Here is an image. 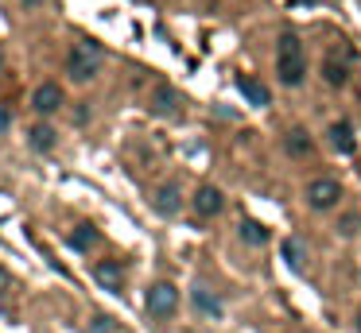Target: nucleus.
Segmentation results:
<instances>
[{
	"label": "nucleus",
	"mask_w": 361,
	"mask_h": 333,
	"mask_svg": "<svg viewBox=\"0 0 361 333\" xmlns=\"http://www.w3.org/2000/svg\"><path fill=\"white\" fill-rule=\"evenodd\" d=\"M179 209H183L179 186H175V182H164V186L156 190V213H159V217H179Z\"/></svg>",
	"instance_id": "obj_10"
},
{
	"label": "nucleus",
	"mask_w": 361,
	"mask_h": 333,
	"mask_svg": "<svg viewBox=\"0 0 361 333\" xmlns=\"http://www.w3.org/2000/svg\"><path fill=\"white\" fill-rule=\"evenodd\" d=\"M276 70H280V82L283 85H303L307 77V51H303V39L295 31H283L280 43H276Z\"/></svg>",
	"instance_id": "obj_1"
},
{
	"label": "nucleus",
	"mask_w": 361,
	"mask_h": 333,
	"mask_svg": "<svg viewBox=\"0 0 361 333\" xmlns=\"http://www.w3.org/2000/svg\"><path fill=\"white\" fill-rule=\"evenodd\" d=\"M8 291H12V271H4V268H0V299H4Z\"/></svg>",
	"instance_id": "obj_22"
},
{
	"label": "nucleus",
	"mask_w": 361,
	"mask_h": 333,
	"mask_svg": "<svg viewBox=\"0 0 361 333\" xmlns=\"http://www.w3.org/2000/svg\"><path fill=\"white\" fill-rule=\"evenodd\" d=\"M97 240H102V232H97L94 225H74V232L66 237V244H71L74 252H90V248H94Z\"/></svg>",
	"instance_id": "obj_15"
},
{
	"label": "nucleus",
	"mask_w": 361,
	"mask_h": 333,
	"mask_svg": "<svg viewBox=\"0 0 361 333\" xmlns=\"http://www.w3.org/2000/svg\"><path fill=\"white\" fill-rule=\"evenodd\" d=\"M90 333H117V318L113 314H94L90 318Z\"/></svg>",
	"instance_id": "obj_19"
},
{
	"label": "nucleus",
	"mask_w": 361,
	"mask_h": 333,
	"mask_svg": "<svg viewBox=\"0 0 361 333\" xmlns=\"http://www.w3.org/2000/svg\"><path fill=\"white\" fill-rule=\"evenodd\" d=\"M283 147H288V155H311V136H307L303 128H291L288 136H283Z\"/></svg>",
	"instance_id": "obj_17"
},
{
	"label": "nucleus",
	"mask_w": 361,
	"mask_h": 333,
	"mask_svg": "<svg viewBox=\"0 0 361 333\" xmlns=\"http://www.w3.org/2000/svg\"><path fill=\"white\" fill-rule=\"evenodd\" d=\"M237 237H241L245 244L260 248V244H268V240H272V229H268L264 221H252V217H245V221H241V229H237Z\"/></svg>",
	"instance_id": "obj_13"
},
{
	"label": "nucleus",
	"mask_w": 361,
	"mask_h": 333,
	"mask_svg": "<svg viewBox=\"0 0 361 333\" xmlns=\"http://www.w3.org/2000/svg\"><path fill=\"white\" fill-rule=\"evenodd\" d=\"M27 144H32V151H55L59 132L51 128V124H35V128L27 132Z\"/></svg>",
	"instance_id": "obj_14"
},
{
	"label": "nucleus",
	"mask_w": 361,
	"mask_h": 333,
	"mask_svg": "<svg viewBox=\"0 0 361 333\" xmlns=\"http://www.w3.org/2000/svg\"><path fill=\"white\" fill-rule=\"evenodd\" d=\"M66 70H71V77H74L78 85H90V82H94V77L105 70V51H102V43H94V39H78V43L71 46Z\"/></svg>",
	"instance_id": "obj_2"
},
{
	"label": "nucleus",
	"mask_w": 361,
	"mask_h": 333,
	"mask_svg": "<svg viewBox=\"0 0 361 333\" xmlns=\"http://www.w3.org/2000/svg\"><path fill=\"white\" fill-rule=\"evenodd\" d=\"M175 310H179V287H175V283H152L148 314L152 318H171Z\"/></svg>",
	"instance_id": "obj_5"
},
{
	"label": "nucleus",
	"mask_w": 361,
	"mask_h": 333,
	"mask_svg": "<svg viewBox=\"0 0 361 333\" xmlns=\"http://www.w3.org/2000/svg\"><path fill=\"white\" fill-rule=\"evenodd\" d=\"M63 105H66V93H63V85H59V82H43L39 89L32 93V108L39 116H55Z\"/></svg>",
	"instance_id": "obj_6"
},
{
	"label": "nucleus",
	"mask_w": 361,
	"mask_h": 333,
	"mask_svg": "<svg viewBox=\"0 0 361 333\" xmlns=\"http://www.w3.org/2000/svg\"><path fill=\"white\" fill-rule=\"evenodd\" d=\"M94 275H97V283H102L105 291H113V294H121V291H125V268H121L117 260L97 263V268H94Z\"/></svg>",
	"instance_id": "obj_11"
},
{
	"label": "nucleus",
	"mask_w": 361,
	"mask_h": 333,
	"mask_svg": "<svg viewBox=\"0 0 361 333\" xmlns=\"http://www.w3.org/2000/svg\"><path fill=\"white\" fill-rule=\"evenodd\" d=\"M190 206H195V213L198 217H218L221 209H226V194L218 190V186H198L195 190V198H190Z\"/></svg>",
	"instance_id": "obj_7"
},
{
	"label": "nucleus",
	"mask_w": 361,
	"mask_h": 333,
	"mask_svg": "<svg viewBox=\"0 0 361 333\" xmlns=\"http://www.w3.org/2000/svg\"><path fill=\"white\" fill-rule=\"evenodd\" d=\"M237 89L245 93V97L252 101V105H272V93H268V85H260V82H252V77H237Z\"/></svg>",
	"instance_id": "obj_16"
},
{
	"label": "nucleus",
	"mask_w": 361,
	"mask_h": 333,
	"mask_svg": "<svg viewBox=\"0 0 361 333\" xmlns=\"http://www.w3.org/2000/svg\"><path fill=\"white\" fill-rule=\"evenodd\" d=\"M190 302H195V310H198V314H202V318H214V322H218V318L226 314L221 299L210 291V287H202V283H195V291H190Z\"/></svg>",
	"instance_id": "obj_8"
},
{
	"label": "nucleus",
	"mask_w": 361,
	"mask_h": 333,
	"mask_svg": "<svg viewBox=\"0 0 361 333\" xmlns=\"http://www.w3.org/2000/svg\"><path fill=\"white\" fill-rule=\"evenodd\" d=\"M350 74H353V51L350 46H334V51L326 54V62H322V77H326V85L342 89V85L350 82Z\"/></svg>",
	"instance_id": "obj_4"
},
{
	"label": "nucleus",
	"mask_w": 361,
	"mask_h": 333,
	"mask_svg": "<svg viewBox=\"0 0 361 333\" xmlns=\"http://www.w3.org/2000/svg\"><path fill=\"white\" fill-rule=\"evenodd\" d=\"M283 263H288L295 275H303V271H307V240L299 237V232H291V237L283 240Z\"/></svg>",
	"instance_id": "obj_9"
},
{
	"label": "nucleus",
	"mask_w": 361,
	"mask_h": 333,
	"mask_svg": "<svg viewBox=\"0 0 361 333\" xmlns=\"http://www.w3.org/2000/svg\"><path fill=\"white\" fill-rule=\"evenodd\" d=\"M353 333H361V310L353 314Z\"/></svg>",
	"instance_id": "obj_23"
},
{
	"label": "nucleus",
	"mask_w": 361,
	"mask_h": 333,
	"mask_svg": "<svg viewBox=\"0 0 361 333\" xmlns=\"http://www.w3.org/2000/svg\"><path fill=\"white\" fill-rule=\"evenodd\" d=\"M357 232V217H342L338 221V237H353Z\"/></svg>",
	"instance_id": "obj_20"
},
{
	"label": "nucleus",
	"mask_w": 361,
	"mask_h": 333,
	"mask_svg": "<svg viewBox=\"0 0 361 333\" xmlns=\"http://www.w3.org/2000/svg\"><path fill=\"white\" fill-rule=\"evenodd\" d=\"M156 113H179V93L159 85L156 89Z\"/></svg>",
	"instance_id": "obj_18"
},
{
	"label": "nucleus",
	"mask_w": 361,
	"mask_h": 333,
	"mask_svg": "<svg viewBox=\"0 0 361 333\" xmlns=\"http://www.w3.org/2000/svg\"><path fill=\"white\" fill-rule=\"evenodd\" d=\"M8 132H12V108L0 105V136H8Z\"/></svg>",
	"instance_id": "obj_21"
},
{
	"label": "nucleus",
	"mask_w": 361,
	"mask_h": 333,
	"mask_svg": "<svg viewBox=\"0 0 361 333\" xmlns=\"http://www.w3.org/2000/svg\"><path fill=\"white\" fill-rule=\"evenodd\" d=\"M4 62H8V54H4V43H0V70H4Z\"/></svg>",
	"instance_id": "obj_24"
},
{
	"label": "nucleus",
	"mask_w": 361,
	"mask_h": 333,
	"mask_svg": "<svg viewBox=\"0 0 361 333\" xmlns=\"http://www.w3.org/2000/svg\"><path fill=\"white\" fill-rule=\"evenodd\" d=\"M342 201V182L334 175H319L307 182V206L311 209H334Z\"/></svg>",
	"instance_id": "obj_3"
},
{
	"label": "nucleus",
	"mask_w": 361,
	"mask_h": 333,
	"mask_svg": "<svg viewBox=\"0 0 361 333\" xmlns=\"http://www.w3.org/2000/svg\"><path fill=\"white\" fill-rule=\"evenodd\" d=\"M326 136H330V147L342 151V155H353V147H357V136H353V124L350 120H334Z\"/></svg>",
	"instance_id": "obj_12"
}]
</instances>
